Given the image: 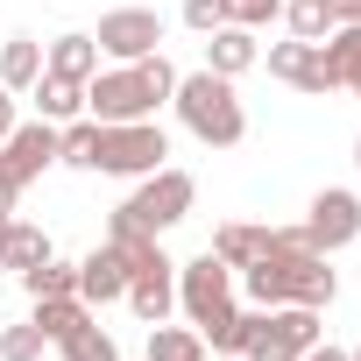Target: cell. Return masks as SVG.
<instances>
[{"label": "cell", "mask_w": 361, "mask_h": 361, "mask_svg": "<svg viewBox=\"0 0 361 361\" xmlns=\"http://www.w3.org/2000/svg\"><path fill=\"white\" fill-rule=\"evenodd\" d=\"M192 199H199V185H192L185 170H149V177H142V192L128 199V213H135L149 234H163V227H177V220L192 213Z\"/></svg>", "instance_id": "8992f818"}, {"label": "cell", "mask_w": 361, "mask_h": 361, "mask_svg": "<svg viewBox=\"0 0 361 361\" xmlns=\"http://www.w3.org/2000/svg\"><path fill=\"white\" fill-rule=\"evenodd\" d=\"M305 347H319V312L312 305H283V312H262V326L248 340V361H298Z\"/></svg>", "instance_id": "5b68a950"}, {"label": "cell", "mask_w": 361, "mask_h": 361, "mask_svg": "<svg viewBox=\"0 0 361 361\" xmlns=\"http://www.w3.org/2000/svg\"><path fill=\"white\" fill-rule=\"evenodd\" d=\"M354 92H361V85H354Z\"/></svg>", "instance_id": "60d3db41"}, {"label": "cell", "mask_w": 361, "mask_h": 361, "mask_svg": "<svg viewBox=\"0 0 361 361\" xmlns=\"http://www.w3.org/2000/svg\"><path fill=\"white\" fill-rule=\"evenodd\" d=\"M0 326H8V319H0Z\"/></svg>", "instance_id": "ab89813d"}, {"label": "cell", "mask_w": 361, "mask_h": 361, "mask_svg": "<svg viewBox=\"0 0 361 361\" xmlns=\"http://www.w3.org/2000/svg\"><path fill=\"white\" fill-rule=\"evenodd\" d=\"M15 199H22V177H15L8 163H0V213H15Z\"/></svg>", "instance_id": "d6a6232c"}, {"label": "cell", "mask_w": 361, "mask_h": 361, "mask_svg": "<svg viewBox=\"0 0 361 361\" xmlns=\"http://www.w3.org/2000/svg\"><path fill=\"white\" fill-rule=\"evenodd\" d=\"M305 234H312V248H319V255H326V248H347V241L361 234V199H354V192H319V199H312Z\"/></svg>", "instance_id": "9c48e42d"}, {"label": "cell", "mask_w": 361, "mask_h": 361, "mask_svg": "<svg viewBox=\"0 0 361 361\" xmlns=\"http://www.w3.org/2000/svg\"><path fill=\"white\" fill-rule=\"evenodd\" d=\"M0 163H8L22 185H29L43 163H57V121H29V128H15L8 142H0Z\"/></svg>", "instance_id": "8fae6325"}, {"label": "cell", "mask_w": 361, "mask_h": 361, "mask_svg": "<svg viewBox=\"0 0 361 361\" xmlns=\"http://www.w3.org/2000/svg\"><path fill=\"white\" fill-rule=\"evenodd\" d=\"M227 22V0H185V29H199V36H213Z\"/></svg>", "instance_id": "4dcf8cb0"}, {"label": "cell", "mask_w": 361, "mask_h": 361, "mask_svg": "<svg viewBox=\"0 0 361 361\" xmlns=\"http://www.w3.org/2000/svg\"><path fill=\"white\" fill-rule=\"evenodd\" d=\"M262 248H269V234H262V227H241V220H234V227H220V234H213V255H220V262H227V269H248V262H255V255H262Z\"/></svg>", "instance_id": "7402d4cb"}, {"label": "cell", "mask_w": 361, "mask_h": 361, "mask_svg": "<svg viewBox=\"0 0 361 361\" xmlns=\"http://www.w3.org/2000/svg\"><path fill=\"white\" fill-rule=\"evenodd\" d=\"M8 227H15V220H8V213H0V241H8Z\"/></svg>", "instance_id": "8d00e7d4"}, {"label": "cell", "mask_w": 361, "mask_h": 361, "mask_svg": "<svg viewBox=\"0 0 361 361\" xmlns=\"http://www.w3.org/2000/svg\"><path fill=\"white\" fill-rule=\"evenodd\" d=\"M248 64H255V36H248L241 22H220V29H213V43H206V71L234 78V71H248Z\"/></svg>", "instance_id": "9a60e30c"}, {"label": "cell", "mask_w": 361, "mask_h": 361, "mask_svg": "<svg viewBox=\"0 0 361 361\" xmlns=\"http://www.w3.org/2000/svg\"><path fill=\"white\" fill-rule=\"evenodd\" d=\"M283 15H290V36L326 43V36L340 29V0H283Z\"/></svg>", "instance_id": "d6986e66"}, {"label": "cell", "mask_w": 361, "mask_h": 361, "mask_svg": "<svg viewBox=\"0 0 361 361\" xmlns=\"http://www.w3.org/2000/svg\"><path fill=\"white\" fill-rule=\"evenodd\" d=\"M57 347H64V361H121V347H114V340H106L92 319H85L71 340H57Z\"/></svg>", "instance_id": "83f0119b"}, {"label": "cell", "mask_w": 361, "mask_h": 361, "mask_svg": "<svg viewBox=\"0 0 361 361\" xmlns=\"http://www.w3.org/2000/svg\"><path fill=\"white\" fill-rule=\"evenodd\" d=\"M36 106H43V121H71V114L85 106V85H78V78L43 71V78H36Z\"/></svg>", "instance_id": "44dd1931"}, {"label": "cell", "mask_w": 361, "mask_h": 361, "mask_svg": "<svg viewBox=\"0 0 361 361\" xmlns=\"http://www.w3.org/2000/svg\"><path fill=\"white\" fill-rule=\"evenodd\" d=\"M29 298H78V262H57V255H43L29 276Z\"/></svg>", "instance_id": "d4e9b609"}, {"label": "cell", "mask_w": 361, "mask_h": 361, "mask_svg": "<svg viewBox=\"0 0 361 361\" xmlns=\"http://www.w3.org/2000/svg\"><path fill=\"white\" fill-rule=\"evenodd\" d=\"M156 99H163V92H156L135 64H121V71H92V78H85V106H92L99 128H114V121H149Z\"/></svg>", "instance_id": "3957f363"}, {"label": "cell", "mask_w": 361, "mask_h": 361, "mask_svg": "<svg viewBox=\"0 0 361 361\" xmlns=\"http://www.w3.org/2000/svg\"><path fill=\"white\" fill-rule=\"evenodd\" d=\"M78 298H85V305H114V298H128V262H121L114 248H92V255L78 262Z\"/></svg>", "instance_id": "4fadbf2b"}, {"label": "cell", "mask_w": 361, "mask_h": 361, "mask_svg": "<svg viewBox=\"0 0 361 361\" xmlns=\"http://www.w3.org/2000/svg\"><path fill=\"white\" fill-rule=\"evenodd\" d=\"M149 361H206V340L185 326H149Z\"/></svg>", "instance_id": "484cf974"}, {"label": "cell", "mask_w": 361, "mask_h": 361, "mask_svg": "<svg viewBox=\"0 0 361 361\" xmlns=\"http://www.w3.org/2000/svg\"><path fill=\"white\" fill-rule=\"evenodd\" d=\"M177 298H185V312H192V326H206L220 305H234V269L206 248L199 262H185L177 269Z\"/></svg>", "instance_id": "52a82bcc"}, {"label": "cell", "mask_w": 361, "mask_h": 361, "mask_svg": "<svg viewBox=\"0 0 361 361\" xmlns=\"http://www.w3.org/2000/svg\"><path fill=\"white\" fill-rule=\"evenodd\" d=\"M354 163H361V142H354Z\"/></svg>", "instance_id": "74e56055"}, {"label": "cell", "mask_w": 361, "mask_h": 361, "mask_svg": "<svg viewBox=\"0 0 361 361\" xmlns=\"http://www.w3.org/2000/svg\"><path fill=\"white\" fill-rule=\"evenodd\" d=\"M106 248H114V255L128 262V276H149V269H170V255L156 248V234H149V227H142V220H135L128 206H121V213L106 220Z\"/></svg>", "instance_id": "30bf717a"}, {"label": "cell", "mask_w": 361, "mask_h": 361, "mask_svg": "<svg viewBox=\"0 0 361 361\" xmlns=\"http://www.w3.org/2000/svg\"><path fill=\"white\" fill-rule=\"evenodd\" d=\"M163 156H170V142H163L156 121L99 128V170H114V177H149V170H163Z\"/></svg>", "instance_id": "277c9868"}, {"label": "cell", "mask_w": 361, "mask_h": 361, "mask_svg": "<svg viewBox=\"0 0 361 361\" xmlns=\"http://www.w3.org/2000/svg\"><path fill=\"white\" fill-rule=\"evenodd\" d=\"M106 57H121V64H135V57H149L156 43H163V22H156V8H114L106 22H99V36H92Z\"/></svg>", "instance_id": "ba28073f"}, {"label": "cell", "mask_w": 361, "mask_h": 361, "mask_svg": "<svg viewBox=\"0 0 361 361\" xmlns=\"http://www.w3.org/2000/svg\"><path fill=\"white\" fill-rule=\"evenodd\" d=\"M36 78H43V50H36L29 36H15L8 50H0V85L22 92V85H36Z\"/></svg>", "instance_id": "cb8c5ba5"}, {"label": "cell", "mask_w": 361, "mask_h": 361, "mask_svg": "<svg viewBox=\"0 0 361 361\" xmlns=\"http://www.w3.org/2000/svg\"><path fill=\"white\" fill-rule=\"evenodd\" d=\"M85 319H92L85 298H36V326H43V340H71Z\"/></svg>", "instance_id": "603a6c76"}, {"label": "cell", "mask_w": 361, "mask_h": 361, "mask_svg": "<svg viewBox=\"0 0 361 361\" xmlns=\"http://www.w3.org/2000/svg\"><path fill=\"white\" fill-rule=\"evenodd\" d=\"M319 64H326V85H361V22L333 29L319 43Z\"/></svg>", "instance_id": "5bb4252c"}, {"label": "cell", "mask_w": 361, "mask_h": 361, "mask_svg": "<svg viewBox=\"0 0 361 361\" xmlns=\"http://www.w3.org/2000/svg\"><path fill=\"white\" fill-rule=\"evenodd\" d=\"M333 290H340V276L326 269V255L319 248H305V255H283V248H262L255 262H248V298L262 305V312H276V305H333Z\"/></svg>", "instance_id": "6da1fadb"}, {"label": "cell", "mask_w": 361, "mask_h": 361, "mask_svg": "<svg viewBox=\"0 0 361 361\" xmlns=\"http://www.w3.org/2000/svg\"><path fill=\"white\" fill-rule=\"evenodd\" d=\"M276 15H283V0H227V22H241V29H262Z\"/></svg>", "instance_id": "f546056e"}, {"label": "cell", "mask_w": 361, "mask_h": 361, "mask_svg": "<svg viewBox=\"0 0 361 361\" xmlns=\"http://www.w3.org/2000/svg\"><path fill=\"white\" fill-rule=\"evenodd\" d=\"M43 255H50V234L43 227H22V220L8 227V241H0V269H15V276H29Z\"/></svg>", "instance_id": "ffe728a7"}, {"label": "cell", "mask_w": 361, "mask_h": 361, "mask_svg": "<svg viewBox=\"0 0 361 361\" xmlns=\"http://www.w3.org/2000/svg\"><path fill=\"white\" fill-rule=\"evenodd\" d=\"M269 71H276L283 85H298V92H333V85H326V64H319V43H305V36L276 43V50H269Z\"/></svg>", "instance_id": "7c38bea8"}, {"label": "cell", "mask_w": 361, "mask_h": 361, "mask_svg": "<svg viewBox=\"0 0 361 361\" xmlns=\"http://www.w3.org/2000/svg\"><path fill=\"white\" fill-rule=\"evenodd\" d=\"M347 361H361V347H354V354H347Z\"/></svg>", "instance_id": "f35d334b"}, {"label": "cell", "mask_w": 361, "mask_h": 361, "mask_svg": "<svg viewBox=\"0 0 361 361\" xmlns=\"http://www.w3.org/2000/svg\"><path fill=\"white\" fill-rule=\"evenodd\" d=\"M177 114H185V128L199 135V142H213V149H227V142H241V99H234V85L220 78V71H192V78H177Z\"/></svg>", "instance_id": "7a4b0ae2"}, {"label": "cell", "mask_w": 361, "mask_h": 361, "mask_svg": "<svg viewBox=\"0 0 361 361\" xmlns=\"http://www.w3.org/2000/svg\"><path fill=\"white\" fill-rule=\"evenodd\" d=\"M298 361H347V354H340V347H305Z\"/></svg>", "instance_id": "e575fe53"}, {"label": "cell", "mask_w": 361, "mask_h": 361, "mask_svg": "<svg viewBox=\"0 0 361 361\" xmlns=\"http://www.w3.org/2000/svg\"><path fill=\"white\" fill-rule=\"evenodd\" d=\"M340 22H361V0H340Z\"/></svg>", "instance_id": "d590c367"}, {"label": "cell", "mask_w": 361, "mask_h": 361, "mask_svg": "<svg viewBox=\"0 0 361 361\" xmlns=\"http://www.w3.org/2000/svg\"><path fill=\"white\" fill-rule=\"evenodd\" d=\"M57 156L78 163V170H99V121H71V128L57 135Z\"/></svg>", "instance_id": "4316f807"}, {"label": "cell", "mask_w": 361, "mask_h": 361, "mask_svg": "<svg viewBox=\"0 0 361 361\" xmlns=\"http://www.w3.org/2000/svg\"><path fill=\"white\" fill-rule=\"evenodd\" d=\"M128 305H135L149 326H163V312L177 305V262H170V269H149V276H128Z\"/></svg>", "instance_id": "2e32d148"}, {"label": "cell", "mask_w": 361, "mask_h": 361, "mask_svg": "<svg viewBox=\"0 0 361 361\" xmlns=\"http://www.w3.org/2000/svg\"><path fill=\"white\" fill-rule=\"evenodd\" d=\"M8 135H15V99L0 92V142H8Z\"/></svg>", "instance_id": "836d02e7"}, {"label": "cell", "mask_w": 361, "mask_h": 361, "mask_svg": "<svg viewBox=\"0 0 361 361\" xmlns=\"http://www.w3.org/2000/svg\"><path fill=\"white\" fill-rule=\"evenodd\" d=\"M43 354V326H0V361H36Z\"/></svg>", "instance_id": "f1b7e54d"}, {"label": "cell", "mask_w": 361, "mask_h": 361, "mask_svg": "<svg viewBox=\"0 0 361 361\" xmlns=\"http://www.w3.org/2000/svg\"><path fill=\"white\" fill-rule=\"evenodd\" d=\"M255 326H262V305H255V312H234V305H220V312H213V319L199 326V340H213L220 354H248Z\"/></svg>", "instance_id": "e0dca14e"}, {"label": "cell", "mask_w": 361, "mask_h": 361, "mask_svg": "<svg viewBox=\"0 0 361 361\" xmlns=\"http://www.w3.org/2000/svg\"><path fill=\"white\" fill-rule=\"evenodd\" d=\"M269 248H283V255H305V248H312V234H305V227H269Z\"/></svg>", "instance_id": "1f68e13d"}, {"label": "cell", "mask_w": 361, "mask_h": 361, "mask_svg": "<svg viewBox=\"0 0 361 361\" xmlns=\"http://www.w3.org/2000/svg\"><path fill=\"white\" fill-rule=\"evenodd\" d=\"M43 71H57V78H78V85H85V78L99 71V43H92V36H57Z\"/></svg>", "instance_id": "ac0fdd59"}]
</instances>
